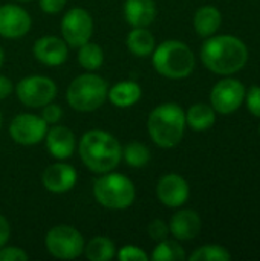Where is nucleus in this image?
Listing matches in <instances>:
<instances>
[{
  "instance_id": "nucleus-1",
  "label": "nucleus",
  "mask_w": 260,
  "mask_h": 261,
  "mask_svg": "<svg viewBox=\"0 0 260 261\" xmlns=\"http://www.w3.org/2000/svg\"><path fill=\"white\" fill-rule=\"evenodd\" d=\"M78 154L86 168L104 174L113 171L123 159V147L118 139L104 130H89L78 142Z\"/></svg>"
},
{
  "instance_id": "nucleus-2",
  "label": "nucleus",
  "mask_w": 260,
  "mask_h": 261,
  "mask_svg": "<svg viewBox=\"0 0 260 261\" xmlns=\"http://www.w3.org/2000/svg\"><path fill=\"white\" fill-rule=\"evenodd\" d=\"M201 58L207 69L219 75H231L239 72L247 60L248 50L244 41L233 35H216L208 38L202 49Z\"/></svg>"
},
{
  "instance_id": "nucleus-3",
  "label": "nucleus",
  "mask_w": 260,
  "mask_h": 261,
  "mask_svg": "<svg viewBox=\"0 0 260 261\" xmlns=\"http://www.w3.org/2000/svg\"><path fill=\"white\" fill-rule=\"evenodd\" d=\"M147 132L158 147H176L185 132L184 110L175 102H166L155 107L147 119Z\"/></svg>"
},
{
  "instance_id": "nucleus-4",
  "label": "nucleus",
  "mask_w": 260,
  "mask_h": 261,
  "mask_svg": "<svg viewBox=\"0 0 260 261\" xmlns=\"http://www.w3.org/2000/svg\"><path fill=\"white\" fill-rule=\"evenodd\" d=\"M155 70L170 80L187 78L195 69L192 49L179 40H166L152 54Z\"/></svg>"
},
{
  "instance_id": "nucleus-5",
  "label": "nucleus",
  "mask_w": 260,
  "mask_h": 261,
  "mask_svg": "<svg viewBox=\"0 0 260 261\" xmlns=\"http://www.w3.org/2000/svg\"><path fill=\"white\" fill-rule=\"evenodd\" d=\"M93 197L107 210H126L133 205L136 188L127 176L109 171L95 179Z\"/></svg>"
},
{
  "instance_id": "nucleus-6",
  "label": "nucleus",
  "mask_w": 260,
  "mask_h": 261,
  "mask_svg": "<svg viewBox=\"0 0 260 261\" xmlns=\"http://www.w3.org/2000/svg\"><path fill=\"white\" fill-rule=\"evenodd\" d=\"M109 86L104 78L95 73L77 76L66 90L69 106L77 112H95L107 99Z\"/></svg>"
},
{
  "instance_id": "nucleus-7",
  "label": "nucleus",
  "mask_w": 260,
  "mask_h": 261,
  "mask_svg": "<svg viewBox=\"0 0 260 261\" xmlns=\"http://www.w3.org/2000/svg\"><path fill=\"white\" fill-rule=\"evenodd\" d=\"M84 237L78 229L69 225H57L51 228L44 237L48 252L58 260L78 258L84 251Z\"/></svg>"
},
{
  "instance_id": "nucleus-8",
  "label": "nucleus",
  "mask_w": 260,
  "mask_h": 261,
  "mask_svg": "<svg viewBox=\"0 0 260 261\" xmlns=\"http://www.w3.org/2000/svg\"><path fill=\"white\" fill-rule=\"evenodd\" d=\"M18 101L31 109H41L57 96V84L44 75L25 76L15 86Z\"/></svg>"
},
{
  "instance_id": "nucleus-9",
  "label": "nucleus",
  "mask_w": 260,
  "mask_h": 261,
  "mask_svg": "<svg viewBox=\"0 0 260 261\" xmlns=\"http://www.w3.org/2000/svg\"><path fill=\"white\" fill-rule=\"evenodd\" d=\"M60 28L63 40L67 43V46L80 47L90 40L93 34V20L86 9L72 8L63 15Z\"/></svg>"
},
{
  "instance_id": "nucleus-10",
  "label": "nucleus",
  "mask_w": 260,
  "mask_h": 261,
  "mask_svg": "<svg viewBox=\"0 0 260 261\" xmlns=\"http://www.w3.org/2000/svg\"><path fill=\"white\" fill-rule=\"evenodd\" d=\"M48 124L41 116L32 113H18L9 124V136L20 145H37L44 141Z\"/></svg>"
},
{
  "instance_id": "nucleus-11",
  "label": "nucleus",
  "mask_w": 260,
  "mask_h": 261,
  "mask_svg": "<svg viewBox=\"0 0 260 261\" xmlns=\"http://www.w3.org/2000/svg\"><path fill=\"white\" fill-rule=\"evenodd\" d=\"M245 96V87L241 81L233 78L221 80L210 93L211 107L215 112L222 115H230L236 112Z\"/></svg>"
},
{
  "instance_id": "nucleus-12",
  "label": "nucleus",
  "mask_w": 260,
  "mask_h": 261,
  "mask_svg": "<svg viewBox=\"0 0 260 261\" xmlns=\"http://www.w3.org/2000/svg\"><path fill=\"white\" fill-rule=\"evenodd\" d=\"M32 26V18L26 9L18 5L0 6V37L3 38H21Z\"/></svg>"
},
{
  "instance_id": "nucleus-13",
  "label": "nucleus",
  "mask_w": 260,
  "mask_h": 261,
  "mask_svg": "<svg viewBox=\"0 0 260 261\" xmlns=\"http://www.w3.org/2000/svg\"><path fill=\"white\" fill-rule=\"evenodd\" d=\"M188 194H190L188 184L185 182V179L182 176H179L176 173L162 176L156 185L158 200L169 208L182 206L187 202Z\"/></svg>"
},
{
  "instance_id": "nucleus-14",
  "label": "nucleus",
  "mask_w": 260,
  "mask_h": 261,
  "mask_svg": "<svg viewBox=\"0 0 260 261\" xmlns=\"http://www.w3.org/2000/svg\"><path fill=\"white\" fill-rule=\"evenodd\" d=\"M32 54L37 61H40L44 66H60L67 60L69 55V46L67 43L55 35H44L40 37L34 46H32Z\"/></svg>"
},
{
  "instance_id": "nucleus-15",
  "label": "nucleus",
  "mask_w": 260,
  "mask_h": 261,
  "mask_svg": "<svg viewBox=\"0 0 260 261\" xmlns=\"http://www.w3.org/2000/svg\"><path fill=\"white\" fill-rule=\"evenodd\" d=\"M77 177H78L77 170L72 165L57 162V164L46 167V170L41 174V182H43V187L49 193L63 194V193L70 191L75 187Z\"/></svg>"
},
{
  "instance_id": "nucleus-16",
  "label": "nucleus",
  "mask_w": 260,
  "mask_h": 261,
  "mask_svg": "<svg viewBox=\"0 0 260 261\" xmlns=\"http://www.w3.org/2000/svg\"><path fill=\"white\" fill-rule=\"evenodd\" d=\"M44 141H46V148L49 154L58 161H64L70 158L77 147L75 133L69 127H64V125H55L51 130H48Z\"/></svg>"
},
{
  "instance_id": "nucleus-17",
  "label": "nucleus",
  "mask_w": 260,
  "mask_h": 261,
  "mask_svg": "<svg viewBox=\"0 0 260 261\" xmlns=\"http://www.w3.org/2000/svg\"><path fill=\"white\" fill-rule=\"evenodd\" d=\"M169 231L176 240H193L201 232V217L193 210H181L170 219Z\"/></svg>"
},
{
  "instance_id": "nucleus-18",
  "label": "nucleus",
  "mask_w": 260,
  "mask_h": 261,
  "mask_svg": "<svg viewBox=\"0 0 260 261\" xmlns=\"http://www.w3.org/2000/svg\"><path fill=\"white\" fill-rule=\"evenodd\" d=\"M123 12L132 28H147L155 21L158 9L155 0H126Z\"/></svg>"
},
{
  "instance_id": "nucleus-19",
  "label": "nucleus",
  "mask_w": 260,
  "mask_h": 261,
  "mask_svg": "<svg viewBox=\"0 0 260 261\" xmlns=\"http://www.w3.org/2000/svg\"><path fill=\"white\" fill-rule=\"evenodd\" d=\"M141 86L135 81H121L112 86L107 92V99L120 109H127L135 106L141 99Z\"/></svg>"
},
{
  "instance_id": "nucleus-20",
  "label": "nucleus",
  "mask_w": 260,
  "mask_h": 261,
  "mask_svg": "<svg viewBox=\"0 0 260 261\" xmlns=\"http://www.w3.org/2000/svg\"><path fill=\"white\" fill-rule=\"evenodd\" d=\"M222 23V15L218 8L215 6H202L196 11L193 18L195 31L201 37H210L213 35Z\"/></svg>"
},
{
  "instance_id": "nucleus-21",
  "label": "nucleus",
  "mask_w": 260,
  "mask_h": 261,
  "mask_svg": "<svg viewBox=\"0 0 260 261\" xmlns=\"http://www.w3.org/2000/svg\"><path fill=\"white\" fill-rule=\"evenodd\" d=\"M127 49L139 58H146L155 50V37L146 28H133L127 35Z\"/></svg>"
},
{
  "instance_id": "nucleus-22",
  "label": "nucleus",
  "mask_w": 260,
  "mask_h": 261,
  "mask_svg": "<svg viewBox=\"0 0 260 261\" xmlns=\"http://www.w3.org/2000/svg\"><path fill=\"white\" fill-rule=\"evenodd\" d=\"M216 121V112L211 106L198 102L192 106L185 113V124L195 132H205L213 127Z\"/></svg>"
},
{
  "instance_id": "nucleus-23",
  "label": "nucleus",
  "mask_w": 260,
  "mask_h": 261,
  "mask_svg": "<svg viewBox=\"0 0 260 261\" xmlns=\"http://www.w3.org/2000/svg\"><path fill=\"white\" fill-rule=\"evenodd\" d=\"M83 254L90 261H109L116 255V248L109 237L98 236L89 240L87 245H84Z\"/></svg>"
},
{
  "instance_id": "nucleus-24",
  "label": "nucleus",
  "mask_w": 260,
  "mask_h": 261,
  "mask_svg": "<svg viewBox=\"0 0 260 261\" xmlns=\"http://www.w3.org/2000/svg\"><path fill=\"white\" fill-rule=\"evenodd\" d=\"M104 61V52L103 47L97 43H92L90 40L78 47V63L86 70H97L103 66Z\"/></svg>"
},
{
  "instance_id": "nucleus-25",
  "label": "nucleus",
  "mask_w": 260,
  "mask_h": 261,
  "mask_svg": "<svg viewBox=\"0 0 260 261\" xmlns=\"http://www.w3.org/2000/svg\"><path fill=\"white\" fill-rule=\"evenodd\" d=\"M123 158L132 168H143L150 161V150L143 142H130L123 148Z\"/></svg>"
},
{
  "instance_id": "nucleus-26",
  "label": "nucleus",
  "mask_w": 260,
  "mask_h": 261,
  "mask_svg": "<svg viewBox=\"0 0 260 261\" xmlns=\"http://www.w3.org/2000/svg\"><path fill=\"white\" fill-rule=\"evenodd\" d=\"M152 260L155 261H182L185 260L184 248L175 240H161L153 249Z\"/></svg>"
},
{
  "instance_id": "nucleus-27",
  "label": "nucleus",
  "mask_w": 260,
  "mask_h": 261,
  "mask_svg": "<svg viewBox=\"0 0 260 261\" xmlns=\"http://www.w3.org/2000/svg\"><path fill=\"white\" fill-rule=\"evenodd\" d=\"M192 261H230L231 254L219 245H207L196 249L192 255Z\"/></svg>"
},
{
  "instance_id": "nucleus-28",
  "label": "nucleus",
  "mask_w": 260,
  "mask_h": 261,
  "mask_svg": "<svg viewBox=\"0 0 260 261\" xmlns=\"http://www.w3.org/2000/svg\"><path fill=\"white\" fill-rule=\"evenodd\" d=\"M120 261H146L149 260V255L138 246L133 245H126L123 246L118 254H116Z\"/></svg>"
},
{
  "instance_id": "nucleus-29",
  "label": "nucleus",
  "mask_w": 260,
  "mask_h": 261,
  "mask_svg": "<svg viewBox=\"0 0 260 261\" xmlns=\"http://www.w3.org/2000/svg\"><path fill=\"white\" fill-rule=\"evenodd\" d=\"M147 232H149L150 239L155 240V242H161V240L167 239L169 234H170L169 225H167L164 220H161V219L152 220V222L149 223V226H147Z\"/></svg>"
},
{
  "instance_id": "nucleus-30",
  "label": "nucleus",
  "mask_w": 260,
  "mask_h": 261,
  "mask_svg": "<svg viewBox=\"0 0 260 261\" xmlns=\"http://www.w3.org/2000/svg\"><path fill=\"white\" fill-rule=\"evenodd\" d=\"M43 121L49 125V124H58L60 119L63 118V109L55 104V102H49L46 106L41 107V115Z\"/></svg>"
},
{
  "instance_id": "nucleus-31",
  "label": "nucleus",
  "mask_w": 260,
  "mask_h": 261,
  "mask_svg": "<svg viewBox=\"0 0 260 261\" xmlns=\"http://www.w3.org/2000/svg\"><path fill=\"white\" fill-rule=\"evenodd\" d=\"M29 255L18 246L0 248V261H26Z\"/></svg>"
},
{
  "instance_id": "nucleus-32",
  "label": "nucleus",
  "mask_w": 260,
  "mask_h": 261,
  "mask_svg": "<svg viewBox=\"0 0 260 261\" xmlns=\"http://www.w3.org/2000/svg\"><path fill=\"white\" fill-rule=\"evenodd\" d=\"M247 107L248 110L260 118V86H253L247 92Z\"/></svg>"
},
{
  "instance_id": "nucleus-33",
  "label": "nucleus",
  "mask_w": 260,
  "mask_h": 261,
  "mask_svg": "<svg viewBox=\"0 0 260 261\" xmlns=\"http://www.w3.org/2000/svg\"><path fill=\"white\" fill-rule=\"evenodd\" d=\"M67 0H38V5L46 14H58L64 9Z\"/></svg>"
},
{
  "instance_id": "nucleus-34",
  "label": "nucleus",
  "mask_w": 260,
  "mask_h": 261,
  "mask_svg": "<svg viewBox=\"0 0 260 261\" xmlns=\"http://www.w3.org/2000/svg\"><path fill=\"white\" fill-rule=\"evenodd\" d=\"M9 236H11L9 222L6 220V217H3V216L0 214V248H3V246L8 243Z\"/></svg>"
},
{
  "instance_id": "nucleus-35",
  "label": "nucleus",
  "mask_w": 260,
  "mask_h": 261,
  "mask_svg": "<svg viewBox=\"0 0 260 261\" xmlns=\"http://www.w3.org/2000/svg\"><path fill=\"white\" fill-rule=\"evenodd\" d=\"M14 90V86L11 83V80L5 75H0V101L8 98Z\"/></svg>"
},
{
  "instance_id": "nucleus-36",
  "label": "nucleus",
  "mask_w": 260,
  "mask_h": 261,
  "mask_svg": "<svg viewBox=\"0 0 260 261\" xmlns=\"http://www.w3.org/2000/svg\"><path fill=\"white\" fill-rule=\"evenodd\" d=\"M3 61H5V52H3V47L0 46V67L3 64Z\"/></svg>"
},
{
  "instance_id": "nucleus-37",
  "label": "nucleus",
  "mask_w": 260,
  "mask_h": 261,
  "mask_svg": "<svg viewBox=\"0 0 260 261\" xmlns=\"http://www.w3.org/2000/svg\"><path fill=\"white\" fill-rule=\"evenodd\" d=\"M2 125H3V116H2V112H0V128H2Z\"/></svg>"
},
{
  "instance_id": "nucleus-38",
  "label": "nucleus",
  "mask_w": 260,
  "mask_h": 261,
  "mask_svg": "<svg viewBox=\"0 0 260 261\" xmlns=\"http://www.w3.org/2000/svg\"><path fill=\"white\" fill-rule=\"evenodd\" d=\"M17 2H31V0H17Z\"/></svg>"
},
{
  "instance_id": "nucleus-39",
  "label": "nucleus",
  "mask_w": 260,
  "mask_h": 261,
  "mask_svg": "<svg viewBox=\"0 0 260 261\" xmlns=\"http://www.w3.org/2000/svg\"><path fill=\"white\" fill-rule=\"evenodd\" d=\"M259 132H260V127H259Z\"/></svg>"
}]
</instances>
